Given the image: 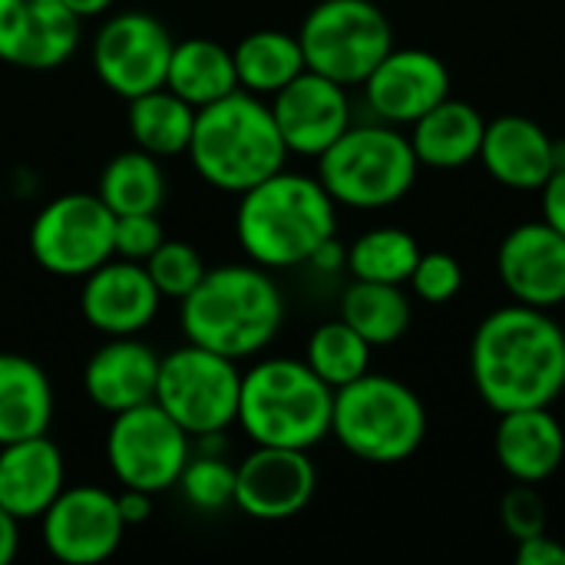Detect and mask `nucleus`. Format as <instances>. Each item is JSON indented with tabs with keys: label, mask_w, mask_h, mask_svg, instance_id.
I'll return each mask as SVG.
<instances>
[{
	"label": "nucleus",
	"mask_w": 565,
	"mask_h": 565,
	"mask_svg": "<svg viewBox=\"0 0 565 565\" xmlns=\"http://www.w3.org/2000/svg\"><path fill=\"white\" fill-rule=\"evenodd\" d=\"M470 374L497 414L553 407L565 391V331L543 308L520 301L497 308L473 331Z\"/></svg>",
	"instance_id": "1"
},
{
	"label": "nucleus",
	"mask_w": 565,
	"mask_h": 565,
	"mask_svg": "<svg viewBox=\"0 0 565 565\" xmlns=\"http://www.w3.org/2000/svg\"><path fill=\"white\" fill-rule=\"evenodd\" d=\"M338 232V202L318 175L275 172L238 195L235 238L248 262L281 271L311 265Z\"/></svg>",
	"instance_id": "2"
},
{
	"label": "nucleus",
	"mask_w": 565,
	"mask_h": 565,
	"mask_svg": "<svg viewBox=\"0 0 565 565\" xmlns=\"http://www.w3.org/2000/svg\"><path fill=\"white\" fill-rule=\"evenodd\" d=\"M285 324V298L268 268L218 265L179 301V328L185 341L225 354L232 361L258 358Z\"/></svg>",
	"instance_id": "3"
},
{
	"label": "nucleus",
	"mask_w": 565,
	"mask_h": 565,
	"mask_svg": "<svg viewBox=\"0 0 565 565\" xmlns=\"http://www.w3.org/2000/svg\"><path fill=\"white\" fill-rule=\"evenodd\" d=\"M195 175L228 195H242L288 162V146L278 132L265 96L235 89L195 109L192 139L185 149Z\"/></svg>",
	"instance_id": "4"
},
{
	"label": "nucleus",
	"mask_w": 565,
	"mask_h": 565,
	"mask_svg": "<svg viewBox=\"0 0 565 565\" xmlns=\"http://www.w3.org/2000/svg\"><path fill=\"white\" fill-rule=\"evenodd\" d=\"M331 414L334 387H328L305 358H262L242 371L235 424L258 447L311 450L331 437Z\"/></svg>",
	"instance_id": "5"
},
{
	"label": "nucleus",
	"mask_w": 565,
	"mask_h": 565,
	"mask_svg": "<svg viewBox=\"0 0 565 565\" xmlns=\"http://www.w3.org/2000/svg\"><path fill=\"white\" fill-rule=\"evenodd\" d=\"M331 434L351 457L391 467L420 450L427 437V411L404 381L367 371L334 391Z\"/></svg>",
	"instance_id": "6"
},
{
	"label": "nucleus",
	"mask_w": 565,
	"mask_h": 565,
	"mask_svg": "<svg viewBox=\"0 0 565 565\" xmlns=\"http://www.w3.org/2000/svg\"><path fill=\"white\" fill-rule=\"evenodd\" d=\"M417 156L411 136L391 122L348 126L321 156L318 179L338 205L348 209H387L401 202L417 182Z\"/></svg>",
	"instance_id": "7"
},
{
	"label": "nucleus",
	"mask_w": 565,
	"mask_h": 565,
	"mask_svg": "<svg viewBox=\"0 0 565 565\" xmlns=\"http://www.w3.org/2000/svg\"><path fill=\"white\" fill-rule=\"evenodd\" d=\"M298 43L308 70L358 86L394 50V30L371 0H321L301 20Z\"/></svg>",
	"instance_id": "8"
},
{
	"label": "nucleus",
	"mask_w": 565,
	"mask_h": 565,
	"mask_svg": "<svg viewBox=\"0 0 565 565\" xmlns=\"http://www.w3.org/2000/svg\"><path fill=\"white\" fill-rule=\"evenodd\" d=\"M242 367L238 361L185 341L162 354L156 404L195 440L205 434H225L238 417Z\"/></svg>",
	"instance_id": "9"
},
{
	"label": "nucleus",
	"mask_w": 565,
	"mask_h": 565,
	"mask_svg": "<svg viewBox=\"0 0 565 565\" xmlns=\"http://www.w3.org/2000/svg\"><path fill=\"white\" fill-rule=\"evenodd\" d=\"M116 215L96 192H63L50 199L30 222V255L56 278H86L113 252Z\"/></svg>",
	"instance_id": "10"
},
{
	"label": "nucleus",
	"mask_w": 565,
	"mask_h": 565,
	"mask_svg": "<svg viewBox=\"0 0 565 565\" xmlns=\"http://www.w3.org/2000/svg\"><path fill=\"white\" fill-rule=\"evenodd\" d=\"M192 457V437L156 404H139L113 417L106 434V463L119 487L152 497L179 483Z\"/></svg>",
	"instance_id": "11"
},
{
	"label": "nucleus",
	"mask_w": 565,
	"mask_h": 565,
	"mask_svg": "<svg viewBox=\"0 0 565 565\" xmlns=\"http://www.w3.org/2000/svg\"><path fill=\"white\" fill-rule=\"evenodd\" d=\"M172 46L175 40L159 17L149 10H119L96 30L89 43V63L96 79L129 103L166 86Z\"/></svg>",
	"instance_id": "12"
},
{
	"label": "nucleus",
	"mask_w": 565,
	"mask_h": 565,
	"mask_svg": "<svg viewBox=\"0 0 565 565\" xmlns=\"http://www.w3.org/2000/svg\"><path fill=\"white\" fill-rule=\"evenodd\" d=\"M36 523L43 550L66 565L106 563L129 530L119 516L116 493L93 483L63 487Z\"/></svg>",
	"instance_id": "13"
},
{
	"label": "nucleus",
	"mask_w": 565,
	"mask_h": 565,
	"mask_svg": "<svg viewBox=\"0 0 565 565\" xmlns=\"http://www.w3.org/2000/svg\"><path fill=\"white\" fill-rule=\"evenodd\" d=\"M318 470L308 450L258 447L235 467V507L258 523H285L315 500Z\"/></svg>",
	"instance_id": "14"
},
{
	"label": "nucleus",
	"mask_w": 565,
	"mask_h": 565,
	"mask_svg": "<svg viewBox=\"0 0 565 565\" xmlns=\"http://www.w3.org/2000/svg\"><path fill=\"white\" fill-rule=\"evenodd\" d=\"M83 36L63 0H0V63L50 73L73 60Z\"/></svg>",
	"instance_id": "15"
},
{
	"label": "nucleus",
	"mask_w": 565,
	"mask_h": 565,
	"mask_svg": "<svg viewBox=\"0 0 565 565\" xmlns=\"http://www.w3.org/2000/svg\"><path fill=\"white\" fill-rule=\"evenodd\" d=\"M271 116L291 156L318 159L348 126H351V99L348 86L305 70L288 86L271 96Z\"/></svg>",
	"instance_id": "16"
},
{
	"label": "nucleus",
	"mask_w": 565,
	"mask_h": 565,
	"mask_svg": "<svg viewBox=\"0 0 565 565\" xmlns=\"http://www.w3.org/2000/svg\"><path fill=\"white\" fill-rule=\"evenodd\" d=\"M371 113L391 126H414L450 96V70L430 50H391L361 83Z\"/></svg>",
	"instance_id": "17"
},
{
	"label": "nucleus",
	"mask_w": 565,
	"mask_h": 565,
	"mask_svg": "<svg viewBox=\"0 0 565 565\" xmlns=\"http://www.w3.org/2000/svg\"><path fill=\"white\" fill-rule=\"evenodd\" d=\"M162 295L156 291L142 262L109 258L83 278L79 311L103 338L142 334L159 315Z\"/></svg>",
	"instance_id": "18"
},
{
	"label": "nucleus",
	"mask_w": 565,
	"mask_h": 565,
	"mask_svg": "<svg viewBox=\"0 0 565 565\" xmlns=\"http://www.w3.org/2000/svg\"><path fill=\"white\" fill-rule=\"evenodd\" d=\"M497 271L513 301L553 311L565 305V235L546 218L516 225L500 252Z\"/></svg>",
	"instance_id": "19"
},
{
	"label": "nucleus",
	"mask_w": 565,
	"mask_h": 565,
	"mask_svg": "<svg viewBox=\"0 0 565 565\" xmlns=\"http://www.w3.org/2000/svg\"><path fill=\"white\" fill-rule=\"evenodd\" d=\"M159 354L139 334L106 338L83 367V391L89 404L109 417L156 401Z\"/></svg>",
	"instance_id": "20"
},
{
	"label": "nucleus",
	"mask_w": 565,
	"mask_h": 565,
	"mask_svg": "<svg viewBox=\"0 0 565 565\" xmlns=\"http://www.w3.org/2000/svg\"><path fill=\"white\" fill-rule=\"evenodd\" d=\"M553 146L556 139L536 119L503 113L487 122L480 162L500 185L533 192L543 189L546 179L556 172Z\"/></svg>",
	"instance_id": "21"
},
{
	"label": "nucleus",
	"mask_w": 565,
	"mask_h": 565,
	"mask_svg": "<svg viewBox=\"0 0 565 565\" xmlns=\"http://www.w3.org/2000/svg\"><path fill=\"white\" fill-rule=\"evenodd\" d=\"M66 487L63 450L50 434L0 447V507L20 523L40 520Z\"/></svg>",
	"instance_id": "22"
},
{
	"label": "nucleus",
	"mask_w": 565,
	"mask_h": 565,
	"mask_svg": "<svg viewBox=\"0 0 565 565\" xmlns=\"http://www.w3.org/2000/svg\"><path fill=\"white\" fill-rule=\"evenodd\" d=\"M497 460L516 483H543L565 460V430L550 407L500 414Z\"/></svg>",
	"instance_id": "23"
},
{
	"label": "nucleus",
	"mask_w": 565,
	"mask_h": 565,
	"mask_svg": "<svg viewBox=\"0 0 565 565\" xmlns=\"http://www.w3.org/2000/svg\"><path fill=\"white\" fill-rule=\"evenodd\" d=\"M56 394L46 371L13 351H0V447L50 434Z\"/></svg>",
	"instance_id": "24"
},
{
	"label": "nucleus",
	"mask_w": 565,
	"mask_h": 565,
	"mask_svg": "<svg viewBox=\"0 0 565 565\" xmlns=\"http://www.w3.org/2000/svg\"><path fill=\"white\" fill-rule=\"evenodd\" d=\"M487 119L477 106L463 99H444L411 126V146L420 166L430 169H463L480 159Z\"/></svg>",
	"instance_id": "25"
},
{
	"label": "nucleus",
	"mask_w": 565,
	"mask_h": 565,
	"mask_svg": "<svg viewBox=\"0 0 565 565\" xmlns=\"http://www.w3.org/2000/svg\"><path fill=\"white\" fill-rule=\"evenodd\" d=\"M166 86L195 109L235 93L238 76H235L232 50L209 36L175 40L169 70H166Z\"/></svg>",
	"instance_id": "26"
},
{
	"label": "nucleus",
	"mask_w": 565,
	"mask_h": 565,
	"mask_svg": "<svg viewBox=\"0 0 565 565\" xmlns=\"http://www.w3.org/2000/svg\"><path fill=\"white\" fill-rule=\"evenodd\" d=\"M238 89L271 99L298 73H305V53L298 33L285 30H252L232 46Z\"/></svg>",
	"instance_id": "27"
},
{
	"label": "nucleus",
	"mask_w": 565,
	"mask_h": 565,
	"mask_svg": "<svg viewBox=\"0 0 565 565\" xmlns=\"http://www.w3.org/2000/svg\"><path fill=\"white\" fill-rule=\"evenodd\" d=\"M96 195L109 205L113 215H146L159 212L166 202V172L162 159L132 146L116 152L96 182Z\"/></svg>",
	"instance_id": "28"
},
{
	"label": "nucleus",
	"mask_w": 565,
	"mask_h": 565,
	"mask_svg": "<svg viewBox=\"0 0 565 565\" xmlns=\"http://www.w3.org/2000/svg\"><path fill=\"white\" fill-rule=\"evenodd\" d=\"M126 126H129L132 146H139L159 159L182 156L192 139L195 106H189L169 86H159V89H149L142 96L129 99Z\"/></svg>",
	"instance_id": "29"
},
{
	"label": "nucleus",
	"mask_w": 565,
	"mask_h": 565,
	"mask_svg": "<svg viewBox=\"0 0 565 565\" xmlns=\"http://www.w3.org/2000/svg\"><path fill=\"white\" fill-rule=\"evenodd\" d=\"M341 318L371 344H394L411 328V298L404 295V285H384V281H351V288L341 298Z\"/></svg>",
	"instance_id": "30"
},
{
	"label": "nucleus",
	"mask_w": 565,
	"mask_h": 565,
	"mask_svg": "<svg viewBox=\"0 0 565 565\" xmlns=\"http://www.w3.org/2000/svg\"><path fill=\"white\" fill-rule=\"evenodd\" d=\"M420 258V245L404 228H371L348 245V271L358 281H384V285H407L414 265Z\"/></svg>",
	"instance_id": "31"
},
{
	"label": "nucleus",
	"mask_w": 565,
	"mask_h": 565,
	"mask_svg": "<svg viewBox=\"0 0 565 565\" xmlns=\"http://www.w3.org/2000/svg\"><path fill=\"white\" fill-rule=\"evenodd\" d=\"M305 364L328 384L344 387L371 371V344L344 321H324L311 331L305 348Z\"/></svg>",
	"instance_id": "32"
},
{
	"label": "nucleus",
	"mask_w": 565,
	"mask_h": 565,
	"mask_svg": "<svg viewBox=\"0 0 565 565\" xmlns=\"http://www.w3.org/2000/svg\"><path fill=\"white\" fill-rule=\"evenodd\" d=\"M175 487L192 510L218 513L235 503V463H228L225 454L192 450Z\"/></svg>",
	"instance_id": "33"
},
{
	"label": "nucleus",
	"mask_w": 565,
	"mask_h": 565,
	"mask_svg": "<svg viewBox=\"0 0 565 565\" xmlns=\"http://www.w3.org/2000/svg\"><path fill=\"white\" fill-rule=\"evenodd\" d=\"M142 265H146L156 291L169 301H182L209 271L199 248L189 242H179V238H166Z\"/></svg>",
	"instance_id": "34"
},
{
	"label": "nucleus",
	"mask_w": 565,
	"mask_h": 565,
	"mask_svg": "<svg viewBox=\"0 0 565 565\" xmlns=\"http://www.w3.org/2000/svg\"><path fill=\"white\" fill-rule=\"evenodd\" d=\"M414 295L427 305H447L463 288V265L450 252H420L414 275L407 281Z\"/></svg>",
	"instance_id": "35"
},
{
	"label": "nucleus",
	"mask_w": 565,
	"mask_h": 565,
	"mask_svg": "<svg viewBox=\"0 0 565 565\" xmlns=\"http://www.w3.org/2000/svg\"><path fill=\"white\" fill-rule=\"evenodd\" d=\"M500 520L513 540H530L536 533H546L550 510H546V500L536 490V483H516L513 490H507V497L500 503Z\"/></svg>",
	"instance_id": "36"
},
{
	"label": "nucleus",
	"mask_w": 565,
	"mask_h": 565,
	"mask_svg": "<svg viewBox=\"0 0 565 565\" xmlns=\"http://www.w3.org/2000/svg\"><path fill=\"white\" fill-rule=\"evenodd\" d=\"M162 242H166V232H162L159 212L116 215V228H113V252H116V258L146 262Z\"/></svg>",
	"instance_id": "37"
},
{
	"label": "nucleus",
	"mask_w": 565,
	"mask_h": 565,
	"mask_svg": "<svg viewBox=\"0 0 565 565\" xmlns=\"http://www.w3.org/2000/svg\"><path fill=\"white\" fill-rule=\"evenodd\" d=\"M516 563L520 565H565V546L559 540L536 533L530 540H520L516 546Z\"/></svg>",
	"instance_id": "38"
},
{
	"label": "nucleus",
	"mask_w": 565,
	"mask_h": 565,
	"mask_svg": "<svg viewBox=\"0 0 565 565\" xmlns=\"http://www.w3.org/2000/svg\"><path fill=\"white\" fill-rule=\"evenodd\" d=\"M540 192H543V218L565 235V166L546 179Z\"/></svg>",
	"instance_id": "39"
},
{
	"label": "nucleus",
	"mask_w": 565,
	"mask_h": 565,
	"mask_svg": "<svg viewBox=\"0 0 565 565\" xmlns=\"http://www.w3.org/2000/svg\"><path fill=\"white\" fill-rule=\"evenodd\" d=\"M116 503H119V516H122L126 526H139V523H146L152 516V493H146V490L122 487L116 493Z\"/></svg>",
	"instance_id": "40"
},
{
	"label": "nucleus",
	"mask_w": 565,
	"mask_h": 565,
	"mask_svg": "<svg viewBox=\"0 0 565 565\" xmlns=\"http://www.w3.org/2000/svg\"><path fill=\"white\" fill-rule=\"evenodd\" d=\"M20 553V520L0 507V565H10Z\"/></svg>",
	"instance_id": "41"
},
{
	"label": "nucleus",
	"mask_w": 565,
	"mask_h": 565,
	"mask_svg": "<svg viewBox=\"0 0 565 565\" xmlns=\"http://www.w3.org/2000/svg\"><path fill=\"white\" fill-rule=\"evenodd\" d=\"M63 3L76 20H93V17H103L106 10H113L116 0H63Z\"/></svg>",
	"instance_id": "42"
}]
</instances>
